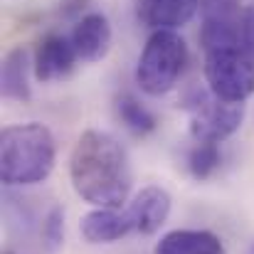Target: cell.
Here are the masks:
<instances>
[{
  "instance_id": "1",
  "label": "cell",
  "mask_w": 254,
  "mask_h": 254,
  "mask_svg": "<svg viewBox=\"0 0 254 254\" xmlns=\"http://www.w3.org/2000/svg\"><path fill=\"white\" fill-rule=\"evenodd\" d=\"M74 192L94 207L119 210L131 192V163L126 148L106 131H84L69 156Z\"/></svg>"
},
{
  "instance_id": "2",
  "label": "cell",
  "mask_w": 254,
  "mask_h": 254,
  "mask_svg": "<svg viewBox=\"0 0 254 254\" xmlns=\"http://www.w3.org/2000/svg\"><path fill=\"white\" fill-rule=\"evenodd\" d=\"M55 136L37 121L5 126L0 133V178L5 185H35L55 168Z\"/></svg>"
},
{
  "instance_id": "3",
  "label": "cell",
  "mask_w": 254,
  "mask_h": 254,
  "mask_svg": "<svg viewBox=\"0 0 254 254\" xmlns=\"http://www.w3.org/2000/svg\"><path fill=\"white\" fill-rule=\"evenodd\" d=\"M188 62V45L173 30H156L138 57L136 84L148 96H163L178 84Z\"/></svg>"
},
{
  "instance_id": "4",
  "label": "cell",
  "mask_w": 254,
  "mask_h": 254,
  "mask_svg": "<svg viewBox=\"0 0 254 254\" xmlns=\"http://www.w3.org/2000/svg\"><path fill=\"white\" fill-rule=\"evenodd\" d=\"M205 82L212 96L245 104L254 94V57L242 50L205 52Z\"/></svg>"
},
{
  "instance_id": "5",
  "label": "cell",
  "mask_w": 254,
  "mask_h": 254,
  "mask_svg": "<svg viewBox=\"0 0 254 254\" xmlns=\"http://www.w3.org/2000/svg\"><path fill=\"white\" fill-rule=\"evenodd\" d=\"M190 111V136L197 143H222L245 121V104H227L212 94L197 91L188 101Z\"/></svg>"
},
{
  "instance_id": "6",
  "label": "cell",
  "mask_w": 254,
  "mask_h": 254,
  "mask_svg": "<svg viewBox=\"0 0 254 254\" xmlns=\"http://www.w3.org/2000/svg\"><path fill=\"white\" fill-rule=\"evenodd\" d=\"M242 10L235 0H205L202 2V27L200 45L205 52L215 50H242L240 30H242Z\"/></svg>"
},
{
  "instance_id": "7",
  "label": "cell",
  "mask_w": 254,
  "mask_h": 254,
  "mask_svg": "<svg viewBox=\"0 0 254 254\" xmlns=\"http://www.w3.org/2000/svg\"><path fill=\"white\" fill-rule=\"evenodd\" d=\"M170 205H173V200H170L168 190H163L161 185H148L141 192H136L126 207L131 225H133V232L156 235L168 220Z\"/></svg>"
},
{
  "instance_id": "8",
  "label": "cell",
  "mask_w": 254,
  "mask_h": 254,
  "mask_svg": "<svg viewBox=\"0 0 254 254\" xmlns=\"http://www.w3.org/2000/svg\"><path fill=\"white\" fill-rule=\"evenodd\" d=\"M77 50L72 45V40H67L64 35H47L37 52H35V62H32V69H35V79L37 82H57V79H64L72 69H74V62H77Z\"/></svg>"
},
{
  "instance_id": "9",
  "label": "cell",
  "mask_w": 254,
  "mask_h": 254,
  "mask_svg": "<svg viewBox=\"0 0 254 254\" xmlns=\"http://www.w3.org/2000/svg\"><path fill=\"white\" fill-rule=\"evenodd\" d=\"M200 7V0H136L138 20L156 30H178L188 25Z\"/></svg>"
},
{
  "instance_id": "10",
  "label": "cell",
  "mask_w": 254,
  "mask_h": 254,
  "mask_svg": "<svg viewBox=\"0 0 254 254\" xmlns=\"http://www.w3.org/2000/svg\"><path fill=\"white\" fill-rule=\"evenodd\" d=\"M72 45L82 62H99L111 50V25L104 12L84 15L72 30Z\"/></svg>"
},
{
  "instance_id": "11",
  "label": "cell",
  "mask_w": 254,
  "mask_h": 254,
  "mask_svg": "<svg viewBox=\"0 0 254 254\" xmlns=\"http://www.w3.org/2000/svg\"><path fill=\"white\" fill-rule=\"evenodd\" d=\"M79 230L89 245H109L133 232V225L126 210L121 212V210H109V207H94L82 217Z\"/></svg>"
},
{
  "instance_id": "12",
  "label": "cell",
  "mask_w": 254,
  "mask_h": 254,
  "mask_svg": "<svg viewBox=\"0 0 254 254\" xmlns=\"http://www.w3.org/2000/svg\"><path fill=\"white\" fill-rule=\"evenodd\" d=\"M153 254H225V245L210 230H173L158 240Z\"/></svg>"
},
{
  "instance_id": "13",
  "label": "cell",
  "mask_w": 254,
  "mask_h": 254,
  "mask_svg": "<svg viewBox=\"0 0 254 254\" xmlns=\"http://www.w3.org/2000/svg\"><path fill=\"white\" fill-rule=\"evenodd\" d=\"M0 89L5 99L12 101H30V52L25 47H12L0 69Z\"/></svg>"
},
{
  "instance_id": "14",
  "label": "cell",
  "mask_w": 254,
  "mask_h": 254,
  "mask_svg": "<svg viewBox=\"0 0 254 254\" xmlns=\"http://www.w3.org/2000/svg\"><path fill=\"white\" fill-rule=\"evenodd\" d=\"M116 114H119L121 124H124L131 133H136V136L153 133L156 126H158L156 116H153L136 96H131V94H119V96H116Z\"/></svg>"
},
{
  "instance_id": "15",
  "label": "cell",
  "mask_w": 254,
  "mask_h": 254,
  "mask_svg": "<svg viewBox=\"0 0 254 254\" xmlns=\"http://www.w3.org/2000/svg\"><path fill=\"white\" fill-rule=\"evenodd\" d=\"M220 163H222V153H220V146L215 143H197L188 156V168L195 180H207L220 168Z\"/></svg>"
},
{
  "instance_id": "16",
  "label": "cell",
  "mask_w": 254,
  "mask_h": 254,
  "mask_svg": "<svg viewBox=\"0 0 254 254\" xmlns=\"http://www.w3.org/2000/svg\"><path fill=\"white\" fill-rule=\"evenodd\" d=\"M64 245V210L52 207L42 222V247L47 252H60Z\"/></svg>"
},
{
  "instance_id": "17",
  "label": "cell",
  "mask_w": 254,
  "mask_h": 254,
  "mask_svg": "<svg viewBox=\"0 0 254 254\" xmlns=\"http://www.w3.org/2000/svg\"><path fill=\"white\" fill-rule=\"evenodd\" d=\"M240 47L254 57V2L242 10V30H240Z\"/></svg>"
},
{
  "instance_id": "18",
  "label": "cell",
  "mask_w": 254,
  "mask_h": 254,
  "mask_svg": "<svg viewBox=\"0 0 254 254\" xmlns=\"http://www.w3.org/2000/svg\"><path fill=\"white\" fill-rule=\"evenodd\" d=\"M84 5H86V0H62V10H64L67 15H72V12L82 10Z\"/></svg>"
},
{
  "instance_id": "19",
  "label": "cell",
  "mask_w": 254,
  "mask_h": 254,
  "mask_svg": "<svg viewBox=\"0 0 254 254\" xmlns=\"http://www.w3.org/2000/svg\"><path fill=\"white\" fill-rule=\"evenodd\" d=\"M247 254H254V247H252V250H250V252H247Z\"/></svg>"
}]
</instances>
